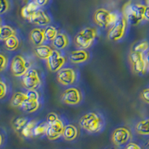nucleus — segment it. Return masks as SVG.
Returning a JSON list of instances; mask_svg holds the SVG:
<instances>
[{
  "label": "nucleus",
  "instance_id": "obj_23",
  "mask_svg": "<svg viewBox=\"0 0 149 149\" xmlns=\"http://www.w3.org/2000/svg\"><path fill=\"white\" fill-rule=\"evenodd\" d=\"M135 131L139 135L149 136V118L142 119L136 124Z\"/></svg>",
  "mask_w": 149,
  "mask_h": 149
},
{
  "label": "nucleus",
  "instance_id": "obj_40",
  "mask_svg": "<svg viewBox=\"0 0 149 149\" xmlns=\"http://www.w3.org/2000/svg\"><path fill=\"white\" fill-rule=\"evenodd\" d=\"M145 58H146L148 64V66H149V51H148L145 54Z\"/></svg>",
  "mask_w": 149,
  "mask_h": 149
},
{
  "label": "nucleus",
  "instance_id": "obj_47",
  "mask_svg": "<svg viewBox=\"0 0 149 149\" xmlns=\"http://www.w3.org/2000/svg\"><path fill=\"white\" fill-rule=\"evenodd\" d=\"M0 30H1V26H0Z\"/></svg>",
  "mask_w": 149,
  "mask_h": 149
},
{
  "label": "nucleus",
  "instance_id": "obj_14",
  "mask_svg": "<svg viewBox=\"0 0 149 149\" xmlns=\"http://www.w3.org/2000/svg\"><path fill=\"white\" fill-rule=\"evenodd\" d=\"M91 54L87 49H75L68 54V60L72 64H81L88 62Z\"/></svg>",
  "mask_w": 149,
  "mask_h": 149
},
{
  "label": "nucleus",
  "instance_id": "obj_34",
  "mask_svg": "<svg viewBox=\"0 0 149 149\" xmlns=\"http://www.w3.org/2000/svg\"><path fill=\"white\" fill-rule=\"evenodd\" d=\"M8 63V61L7 57L4 54H0V72H2L6 69Z\"/></svg>",
  "mask_w": 149,
  "mask_h": 149
},
{
  "label": "nucleus",
  "instance_id": "obj_19",
  "mask_svg": "<svg viewBox=\"0 0 149 149\" xmlns=\"http://www.w3.org/2000/svg\"><path fill=\"white\" fill-rule=\"evenodd\" d=\"M39 9V5H37L35 2H31L22 8L20 11L21 16L23 19L29 21L31 18L34 16V14Z\"/></svg>",
  "mask_w": 149,
  "mask_h": 149
},
{
  "label": "nucleus",
  "instance_id": "obj_45",
  "mask_svg": "<svg viewBox=\"0 0 149 149\" xmlns=\"http://www.w3.org/2000/svg\"><path fill=\"white\" fill-rule=\"evenodd\" d=\"M148 72H149V66H148Z\"/></svg>",
  "mask_w": 149,
  "mask_h": 149
},
{
  "label": "nucleus",
  "instance_id": "obj_15",
  "mask_svg": "<svg viewBox=\"0 0 149 149\" xmlns=\"http://www.w3.org/2000/svg\"><path fill=\"white\" fill-rule=\"evenodd\" d=\"M70 43H71V40H70V36L64 31H60L57 37H55V39L52 42V45L54 49L62 52L64 49H67L70 46Z\"/></svg>",
  "mask_w": 149,
  "mask_h": 149
},
{
  "label": "nucleus",
  "instance_id": "obj_29",
  "mask_svg": "<svg viewBox=\"0 0 149 149\" xmlns=\"http://www.w3.org/2000/svg\"><path fill=\"white\" fill-rule=\"evenodd\" d=\"M47 127L48 123L46 122V121L38 122L33 131V137H39V136L46 135Z\"/></svg>",
  "mask_w": 149,
  "mask_h": 149
},
{
  "label": "nucleus",
  "instance_id": "obj_24",
  "mask_svg": "<svg viewBox=\"0 0 149 149\" xmlns=\"http://www.w3.org/2000/svg\"><path fill=\"white\" fill-rule=\"evenodd\" d=\"M38 123L37 120H34V119H29V122H27L25 127L22 128V131H21L20 134L25 138H32L33 137V131H34V129L35 127V126L37 125V124Z\"/></svg>",
  "mask_w": 149,
  "mask_h": 149
},
{
  "label": "nucleus",
  "instance_id": "obj_9",
  "mask_svg": "<svg viewBox=\"0 0 149 149\" xmlns=\"http://www.w3.org/2000/svg\"><path fill=\"white\" fill-rule=\"evenodd\" d=\"M31 68L30 60L21 54L14 56L10 63V72L14 77H22Z\"/></svg>",
  "mask_w": 149,
  "mask_h": 149
},
{
  "label": "nucleus",
  "instance_id": "obj_46",
  "mask_svg": "<svg viewBox=\"0 0 149 149\" xmlns=\"http://www.w3.org/2000/svg\"><path fill=\"white\" fill-rule=\"evenodd\" d=\"M0 25H1V19H0Z\"/></svg>",
  "mask_w": 149,
  "mask_h": 149
},
{
  "label": "nucleus",
  "instance_id": "obj_5",
  "mask_svg": "<svg viewBox=\"0 0 149 149\" xmlns=\"http://www.w3.org/2000/svg\"><path fill=\"white\" fill-rule=\"evenodd\" d=\"M119 17L116 13L105 8H98L93 14V20L97 26L102 28L111 27Z\"/></svg>",
  "mask_w": 149,
  "mask_h": 149
},
{
  "label": "nucleus",
  "instance_id": "obj_20",
  "mask_svg": "<svg viewBox=\"0 0 149 149\" xmlns=\"http://www.w3.org/2000/svg\"><path fill=\"white\" fill-rule=\"evenodd\" d=\"M78 136V127L74 125H72V124H66L64 127V129H63V135H62V137L63 138V139L68 141V142H71V141H74L76 139Z\"/></svg>",
  "mask_w": 149,
  "mask_h": 149
},
{
  "label": "nucleus",
  "instance_id": "obj_48",
  "mask_svg": "<svg viewBox=\"0 0 149 149\" xmlns=\"http://www.w3.org/2000/svg\"><path fill=\"white\" fill-rule=\"evenodd\" d=\"M0 81H1V79H0Z\"/></svg>",
  "mask_w": 149,
  "mask_h": 149
},
{
  "label": "nucleus",
  "instance_id": "obj_16",
  "mask_svg": "<svg viewBox=\"0 0 149 149\" xmlns=\"http://www.w3.org/2000/svg\"><path fill=\"white\" fill-rule=\"evenodd\" d=\"M29 22L39 27H43V26H49V24L52 22V19L50 16L46 12L39 9L31 18Z\"/></svg>",
  "mask_w": 149,
  "mask_h": 149
},
{
  "label": "nucleus",
  "instance_id": "obj_27",
  "mask_svg": "<svg viewBox=\"0 0 149 149\" xmlns=\"http://www.w3.org/2000/svg\"><path fill=\"white\" fill-rule=\"evenodd\" d=\"M59 31L53 26H47L44 28V34L46 37V42H51L55 39V37L58 35Z\"/></svg>",
  "mask_w": 149,
  "mask_h": 149
},
{
  "label": "nucleus",
  "instance_id": "obj_41",
  "mask_svg": "<svg viewBox=\"0 0 149 149\" xmlns=\"http://www.w3.org/2000/svg\"><path fill=\"white\" fill-rule=\"evenodd\" d=\"M3 141H4V138H3V136H2V134L0 133V147L2 146V143H3Z\"/></svg>",
  "mask_w": 149,
  "mask_h": 149
},
{
  "label": "nucleus",
  "instance_id": "obj_32",
  "mask_svg": "<svg viewBox=\"0 0 149 149\" xmlns=\"http://www.w3.org/2000/svg\"><path fill=\"white\" fill-rule=\"evenodd\" d=\"M27 98L33 100H40V95L38 90H27L26 92Z\"/></svg>",
  "mask_w": 149,
  "mask_h": 149
},
{
  "label": "nucleus",
  "instance_id": "obj_36",
  "mask_svg": "<svg viewBox=\"0 0 149 149\" xmlns=\"http://www.w3.org/2000/svg\"><path fill=\"white\" fill-rule=\"evenodd\" d=\"M8 92V86L2 80L0 81V99L3 98L6 95Z\"/></svg>",
  "mask_w": 149,
  "mask_h": 149
},
{
  "label": "nucleus",
  "instance_id": "obj_31",
  "mask_svg": "<svg viewBox=\"0 0 149 149\" xmlns=\"http://www.w3.org/2000/svg\"><path fill=\"white\" fill-rule=\"evenodd\" d=\"M10 9V2L8 0H0V15L5 14Z\"/></svg>",
  "mask_w": 149,
  "mask_h": 149
},
{
  "label": "nucleus",
  "instance_id": "obj_6",
  "mask_svg": "<svg viewBox=\"0 0 149 149\" xmlns=\"http://www.w3.org/2000/svg\"><path fill=\"white\" fill-rule=\"evenodd\" d=\"M128 22L125 16L119 17L116 22L110 28L107 33L108 39L113 42H118L123 39L127 32Z\"/></svg>",
  "mask_w": 149,
  "mask_h": 149
},
{
  "label": "nucleus",
  "instance_id": "obj_43",
  "mask_svg": "<svg viewBox=\"0 0 149 149\" xmlns=\"http://www.w3.org/2000/svg\"><path fill=\"white\" fill-rule=\"evenodd\" d=\"M107 149H117V148H107Z\"/></svg>",
  "mask_w": 149,
  "mask_h": 149
},
{
  "label": "nucleus",
  "instance_id": "obj_35",
  "mask_svg": "<svg viewBox=\"0 0 149 149\" xmlns=\"http://www.w3.org/2000/svg\"><path fill=\"white\" fill-rule=\"evenodd\" d=\"M140 98L142 102L149 104V87L142 90L140 93Z\"/></svg>",
  "mask_w": 149,
  "mask_h": 149
},
{
  "label": "nucleus",
  "instance_id": "obj_30",
  "mask_svg": "<svg viewBox=\"0 0 149 149\" xmlns=\"http://www.w3.org/2000/svg\"><path fill=\"white\" fill-rule=\"evenodd\" d=\"M149 50V41L147 40H143L139 42H136L133 46L132 50L131 51L136 52H139L145 54Z\"/></svg>",
  "mask_w": 149,
  "mask_h": 149
},
{
  "label": "nucleus",
  "instance_id": "obj_10",
  "mask_svg": "<svg viewBox=\"0 0 149 149\" xmlns=\"http://www.w3.org/2000/svg\"><path fill=\"white\" fill-rule=\"evenodd\" d=\"M61 100L65 104L71 106L78 105L84 100L83 92L78 86H72L67 87L61 94Z\"/></svg>",
  "mask_w": 149,
  "mask_h": 149
},
{
  "label": "nucleus",
  "instance_id": "obj_44",
  "mask_svg": "<svg viewBox=\"0 0 149 149\" xmlns=\"http://www.w3.org/2000/svg\"><path fill=\"white\" fill-rule=\"evenodd\" d=\"M147 146H148V147H149V140H148V143H147Z\"/></svg>",
  "mask_w": 149,
  "mask_h": 149
},
{
  "label": "nucleus",
  "instance_id": "obj_17",
  "mask_svg": "<svg viewBox=\"0 0 149 149\" xmlns=\"http://www.w3.org/2000/svg\"><path fill=\"white\" fill-rule=\"evenodd\" d=\"M29 39L34 46L44 44L46 42L44 34V29H42L40 27L33 29L29 34Z\"/></svg>",
  "mask_w": 149,
  "mask_h": 149
},
{
  "label": "nucleus",
  "instance_id": "obj_11",
  "mask_svg": "<svg viewBox=\"0 0 149 149\" xmlns=\"http://www.w3.org/2000/svg\"><path fill=\"white\" fill-rule=\"evenodd\" d=\"M133 138L132 131L126 126L118 127L113 131L111 134V141L116 147L125 146Z\"/></svg>",
  "mask_w": 149,
  "mask_h": 149
},
{
  "label": "nucleus",
  "instance_id": "obj_42",
  "mask_svg": "<svg viewBox=\"0 0 149 149\" xmlns=\"http://www.w3.org/2000/svg\"><path fill=\"white\" fill-rule=\"evenodd\" d=\"M146 3L148 5H149V0H146Z\"/></svg>",
  "mask_w": 149,
  "mask_h": 149
},
{
  "label": "nucleus",
  "instance_id": "obj_3",
  "mask_svg": "<svg viewBox=\"0 0 149 149\" xmlns=\"http://www.w3.org/2000/svg\"><path fill=\"white\" fill-rule=\"evenodd\" d=\"M146 5L141 4L127 3L123 8L122 15L127 19L128 24L132 26H137L142 20H144V13Z\"/></svg>",
  "mask_w": 149,
  "mask_h": 149
},
{
  "label": "nucleus",
  "instance_id": "obj_18",
  "mask_svg": "<svg viewBox=\"0 0 149 149\" xmlns=\"http://www.w3.org/2000/svg\"><path fill=\"white\" fill-rule=\"evenodd\" d=\"M53 52H54V49L51 46L46 43L40 46H35L34 49V52L36 57L43 61H47L49 57L52 55Z\"/></svg>",
  "mask_w": 149,
  "mask_h": 149
},
{
  "label": "nucleus",
  "instance_id": "obj_39",
  "mask_svg": "<svg viewBox=\"0 0 149 149\" xmlns=\"http://www.w3.org/2000/svg\"><path fill=\"white\" fill-rule=\"evenodd\" d=\"M144 19L149 22V5H146L144 13Z\"/></svg>",
  "mask_w": 149,
  "mask_h": 149
},
{
  "label": "nucleus",
  "instance_id": "obj_8",
  "mask_svg": "<svg viewBox=\"0 0 149 149\" xmlns=\"http://www.w3.org/2000/svg\"><path fill=\"white\" fill-rule=\"evenodd\" d=\"M129 63L134 74H145L148 72V64L145 58V54L130 51L128 54Z\"/></svg>",
  "mask_w": 149,
  "mask_h": 149
},
{
  "label": "nucleus",
  "instance_id": "obj_4",
  "mask_svg": "<svg viewBox=\"0 0 149 149\" xmlns=\"http://www.w3.org/2000/svg\"><path fill=\"white\" fill-rule=\"evenodd\" d=\"M56 78L58 83L63 86H74L79 81V72L74 68L64 66L57 72Z\"/></svg>",
  "mask_w": 149,
  "mask_h": 149
},
{
  "label": "nucleus",
  "instance_id": "obj_33",
  "mask_svg": "<svg viewBox=\"0 0 149 149\" xmlns=\"http://www.w3.org/2000/svg\"><path fill=\"white\" fill-rule=\"evenodd\" d=\"M60 119L59 116L58 114L54 113V112H51L48 113L47 116H46V122L48 123V125H50L52 123H54L56 121H58Z\"/></svg>",
  "mask_w": 149,
  "mask_h": 149
},
{
  "label": "nucleus",
  "instance_id": "obj_1",
  "mask_svg": "<svg viewBox=\"0 0 149 149\" xmlns=\"http://www.w3.org/2000/svg\"><path fill=\"white\" fill-rule=\"evenodd\" d=\"M78 125L81 128L90 134H100L104 130L106 122L104 116L98 111H90L80 118Z\"/></svg>",
  "mask_w": 149,
  "mask_h": 149
},
{
  "label": "nucleus",
  "instance_id": "obj_7",
  "mask_svg": "<svg viewBox=\"0 0 149 149\" xmlns=\"http://www.w3.org/2000/svg\"><path fill=\"white\" fill-rule=\"evenodd\" d=\"M22 84L27 90H38L42 85L40 73L35 68L30 70L22 77Z\"/></svg>",
  "mask_w": 149,
  "mask_h": 149
},
{
  "label": "nucleus",
  "instance_id": "obj_22",
  "mask_svg": "<svg viewBox=\"0 0 149 149\" xmlns=\"http://www.w3.org/2000/svg\"><path fill=\"white\" fill-rule=\"evenodd\" d=\"M27 99L26 93L17 92L13 95L10 100V105L13 107H22L23 103Z\"/></svg>",
  "mask_w": 149,
  "mask_h": 149
},
{
  "label": "nucleus",
  "instance_id": "obj_28",
  "mask_svg": "<svg viewBox=\"0 0 149 149\" xmlns=\"http://www.w3.org/2000/svg\"><path fill=\"white\" fill-rule=\"evenodd\" d=\"M19 40L17 35H14L5 41V47L8 51H15L19 46Z\"/></svg>",
  "mask_w": 149,
  "mask_h": 149
},
{
  "label": "nucleus",
  "instance_id": "obj_38",
  "mask_svg": "<svg viewBox=\"0 0 149 149\" xmlns=\"http://www.w3.org/2000/svg\"><path fill=\"white\" fill-rule=\"evenodd\" d=\"M49 0H35L34 2L39 5V7H43L49 2Z\"/></svg>",
  "mask_w": 149,
  "mask_h": 149
},
{
  "label": "nucleus",
  "instance_id": "obj_26",
  "mask_svg": "<svg viewBox=\"0 0 149 149\" xmlns=\"http://www.w3.org/2000/svg\"><path fill=\"white\" fill-rule=\"evenodd\" d=\"M29 120V119L28 118H26V117H17L12 121V127H13V128H14L16 132L20 134L22 128L25 127V125L27 124Z\"/></svg>",
  "mask_w": 149,
  "mask_h": 149
},
{
  "label": "nucleus",
  "instance_id": "obj_25",
  "mask_svg": "<svg viewBox=\"0 0 149 149\" xmlns=\"http://www.w3.org/2000/svg\"><path fill=\"white\" fill-rule=\"evenodd\" d=\"M16 34H17V32H16L15 29L12 28L11 26H8V25H4V26H1L0 40L5 41L7 39H8L9 37L16 35Z\"/></svg>",
  "mask_w": 149,
  "mask_h": 149
},
{
  "label": "nucleus",
  "instance_id": "obj_12",
  "mask_svg": "<svg viewBox=\"0 0 149 149\" xmlns=\"http://www.w3.org/2000/svg\"><path fill=\"white\" fill-rule=\"evenodd\" d=\"M66 63V56L62 53L61 51L55 50L46 61V64L49 70L51 72L57 73L60 70H61L65 66Z\"/></svg>",
  "mask_w": 149,
  "mask_h": 149
},
{
  "label": "nucleus",
  "instance_id": "obj_13",
  "mask_svg": "<svg viewBox=\"0 0 149 149\" xmlns=\"http://www.w3.org/2000/svg\"><path fill=\"white\" fill-rule=\"evenodd\" d=\"M65 125H65L64 122L61 118L54 123L48 125L46 134L48 139L51 141H55L59 139L63 135V131Z\"/></svg>",
  "mask_w": 149,
  "mask_h": 149
},
{
  "label": "nucleus",
  "instance_id": "obj_2",
  "mask_svg": "<svg viewBox=\"0 0 149 149\" xmlns=\"http://www.w3.org/2000/svg\"><path fill=\"white\" fill-rule=\"evenodd\" d=\"M98 37V30L95 27H85L74 36L73 42L78 49H88L94 44Z\"/></svg>",
  "mask_w": 149,
  "mask_h": 149
},
{
  "label": "nucleus",
  "instance_id": "obj_37",
  "mask_svg": "<svg viewBox=\"0 0 149 149\" xmlns=\"http://www.w3.org/2000/svg\"><path fill=\"white\" fill-rule=\"evenodd\" d=\"M124 149H143V148L136 142H130L125 146Z\"/></svg>",
  "mask_w": 149,
  "mask_h": 149
},
{
  "label": "nucleus",
  "instance_id": "obj_21",
  "mask_svg": "<svg viewBox=\"0 0 149 149\" xmlns=\"http://www.w3.org/2000/svg\"><path fill=\"white\" fill-rule=\"evenodd\" d=\"M41 102L40 100H33L27 98L26 101L23 103L22 106V110L27 113H32L37 111L40 107Z\"/></svg>",
  "mask_w": 149,
  "mask_h": 149
}]
</instances>
